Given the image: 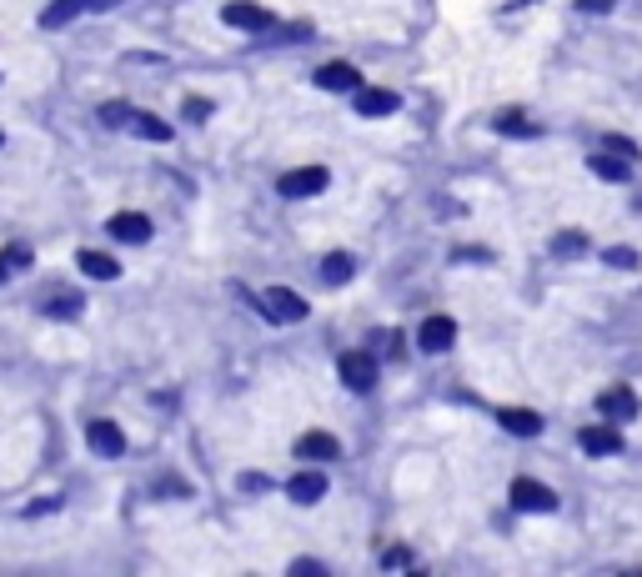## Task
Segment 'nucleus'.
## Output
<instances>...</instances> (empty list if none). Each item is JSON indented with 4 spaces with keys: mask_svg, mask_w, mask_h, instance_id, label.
<instances>
[{
    "mask_svg": "<svg viewBox=\"0 0 642 577\" xmlns=\"http://www.w3.org/2000/svg\"><path fill=\"white\" fill-rule=\"evenodd\" d=\"M256 307H261V317H266V322H281V327H296V322H306V317H311L306 297H296L291 286H266V292L256 297Z\"/></svg>",
    "mask_w": 642,
    "mask_h": 577,
    "instance_id": "obj_1",
    "label": "nucleus"
},
{
    "mask_svg": "<svg viewBox=\"0 0 642 577\" xmlns=\"http://www.w3.org/2000/svg\"><path fill=\"white\" fill-rule=\"evenodd\" d=\"M332 186V171L327 166H296V171H286L281 181H276V191L286 196V201H306V196H321Z\"/></svg>",
    "mask_w": 642,
    "mask_h": 577,
    "instance_id": "obj_2",
    "label": "nucleus"
},
{
    "mask_svg": "<svg viewBox=\"0 0 642 577\" xmlns=\"http://www.w3.org/2000/svg\"><path fill=\"white\" fill-rule=\"evenodd\" d=\"M221 21H226L231 31H251V36H266V31L276 26V16H271L266 6H256V0H226V6H221Z\"/></svg>",
    "mask_w": 642,
    "mask_h": 577,
    "instance_id": "obj_3",
    "label": "nucleus"
},
{
    "mask_svg": "<svg viewBox=\"0 0 642 577\" xmlns=\"http://www.w3.org/2000/svg\"><path fill=\"white\" fill-rule=\"evenodd\" d=\"M597 417L612 422V427H627V422L642 417V402H637L632 387H607V392H597Z\"/></svg>",
    "mask_w": 642,
    "mask_h": 577,
    "instance_id": "obj_4",
    "label": "nucleus"
},
{
    "mask_svg": "<svg viewBox=\"0 0 642 577\" xmlns=\"http://www.w3.org/2000/svg\"><path fill=\"white\" fill-rule=\"evenodd\" d=\"M352 111L367 116V121H382V116H397L402 111V96L387 91V86H357L352 91Z\"/></svg>",
    "mask_w": 642,
    "mask_h": 577,
    "instance_id": "obj_5",
    "label": "nucleus"
},
{
    "mask_svg": "<svg viewBox=\"0 0 642 577\" xmlns=\"http://www.w3.org/2000/svg\"><path fill=\"white\" fill-rule=\"evenodd\" d=\"M337 372H342V387L347 392H372L377 387V357L372 352H342L337 357Z\"/></svg>",
    "mask_w": 642,
    "mask_h": 577,
    "instance_id": "obj_6",
    "label": "nucleus"
},
{
    "mask_svg": "<svg viewBox=\"0 0 642 577\" xmlns=\"http://www.w3.org/2000/svg\"><path fill=\"white\" fill-rule=\"evenodd\" d=\"M507 497H512L517 512H557V492L547 482H537V477H517L507 487Z\"/></svg>",
    "mask_w": 642,
    "mask_h": 577,
    "instance_id": "obj_7",
    "label": "nucleus"
},
{
    "mask_svg": "<svg viewBox=\"0 0 642 577\" xmlns=\"http://www.w3.org/2000/svg\"><path fill=\"white\" fill-rule=\"evenodd\" d=\"M291 457H301L306 467H327V462L342 457V442H337L332 432H301L296 447H291Z\"/></svg>",
    "mask_w": 642,
    "mask_h": 577,
    "instance_id": "obj_8",
    "label": "nucleus"
},
{
    "mask_svg": "<svg viewBox=\"0 0 642 577\" xmlns=\"http://www.w3.org/2000/svg\"><path fill=\"white\" fill-rule=\"evenodd\" d=\"M327 492H332V482H327V472H321V467H301V472L286 482V497H291L296 507H316Z\"/></svg>",
    "mask_w": 642,
    "mask_h": 577,
    "instance_id": "obj_9",
    "label": "nucleus"
},
{
    "mask_svg": "<svg viewBox=\"0 0 642 577\" xmlns=\"http://www.w3.org/2000/svg\"><path fill=\"white\" fill-rule=\"evenodd\" d=\"M86 447H91L96 457L116 462V457H126V432H121L111 417H96V422L86 427Z\"/></svg>",
    "mask_w": 642,
    "mask_h": 577,
    "instance_id": "obj_10",
    "label": "nucleus"
},
{
    "mask_svg": "<svg viewBox=\"0 0 642 577\" xmlns=\"http://www.w3.org/2000/svg\"><path fill=\"white\" fill-rule=\"evenodd\" d=\"M577 447H582L587 457H617L627 442H622V432H617L612 422H592V427L577 432Z\"/></svg>",
    "mask_w": 642,
    "mask_h": 577,
    "instance_id": "obj_11",
    "label": "nucleus"
},
{
    "mask_svg": "<svg viewBox=\"0 0 642 577\" xmlns=\"http://www.w3.org/2000/svg\"><path fill=\"white\" fill-rule=\"evenodd\" d=\"M106 231H111V241H121V246H146V241H151V216H141V211H116V216L106 221Z\"/></svg>",
    "mask_w": 642,
    "mask_h": 577,
    "instance_id": "obj_12",
    "label": "nucleus"
},
{
    "mask_svg": "<svg viewBox=\"0 0 642 577\" xmlns=\"http://www.w3.org/2000/svg\"><path fill=\"white\" fill-rule=\"evenodd\" d=\"M452 342H457V322H452V317H427V322L417 327V347H422L427 357L452 352Z\"/></svg>",
    "mask_w": 642,
    "mask_h": 577,
    "instance_id": "obj_13",
    "label": "nucleus"
},
{
    "mask_svg": "<svg viewBox=\"0 0 642 577\" xmlns=\"http://www.w3.org/2000/svg\"><path fill=\"white\" fill-rule=\"evenodd\" d=\"M106 6H116V0H51L46 16H41V26H46V31H56V26H71L76 16H86V11H106Z\"/></svg>",
    "mask_w": 642,
    "mask_h": 577,
    "instance_id": "obj_14",
    "label": "nucleus"
},
{
    "mask_svg": "<svg viewBox=\"0 0 642 577\" xmlns=\"http://www.w3.org/2000/svg\"><path fill=\"white\" fill-rule=\"evenodd\" d=\"M316 86H321V91H337V96H352V91L362 86V71L347 66V61H327V66L316 71Z\"/></svg>",
    "mask_w": 642,
    "mask_h": 577,
    "instance_id": "obj_15",
    "label": "nucleus"
},
{
    "mask_svg": "<svg viewBox=\"0 0 642 577\" xmlns=\"http://www.w3.org/2000/svg\"><path fill=\"white\" fill-rule=\"evenodd\" d=\"M352 276H357V256L352 251H332V256L316 261V281L321 286H347Z\"/></svg>",
    "mask_w": 642,
    "mask_h": 577,
    "instance_id": "obj_16",
    "label": "nucleus"
},
{
    "mask_svg": "<svg viewBox=\"0 0 642 577\" xmlns=\"http://www.w3.org/2000/svg\"><path fill=\"white\" fill-rule=\"evenodd\" d=\"M587 171H592L597 181H607V186H627V181H632V161H622V156H612V151H607V156L592 151V156H587Z\"/></svg>",
    "mask_w": 642,
    "mask_h": 577,
    "instance_id": "obj_17",
    "label": "nucleus"
},
{
    "mask_svg": "<svg viewBox=\"0 0 642 577\" xmlns=\"http://www.w3.org/2000/svg\"><path fill=\"white\" fill-rule=\"evenodd\" d=\"M492 131L497 136H507V141H537L542 131H537V121L532 116H522V111H497L492 116Z\"/></svg>",
    "mask_w": 642,
    "mask_h": 577,
    "instance_id": "obj_18",
    "label": "nucleus"
},
{
    "mask_svg": "<svg viewBox=\"0 0 642 577\" xmlns=\"http://www.w3.org/2000/svg\"><path fill=\"white\" fill-rule=\"evenodd\" d=\"M136 141H156V146H166L176 131H171V121H161V116H151V111H136L131 116V126H126Z\"/></svg>",
    "mask_w": 642,
    "mask_h": 577,
    "instance_id": "obj_19",
    "label": "nucleus"
},
{
    "mask_svg": "<svg viewBox=\"0 0 642 577\" xmlns=\"http://www.w3.org/2000/svg\"><path fill=\"white\" fill-rule=\"evenodd\" d=\"M497 422H502L512 437H537V432L547 427V422H542L532 407H502V412H497Z\"/></svg>",
    "mask_w": 642,
    "mask_h": 577,
    "instance_id": "obj_20",
    "label": "nucleus"
},
{
    "mask_svg": "<svg viewBox=\"0 0 642 577\" xmlns=\"http://www.w3.org/2000/svg\"><path fill=\"white\" fill-rule=\"evenodd\" d=\"M76 261H81V271H86L91 281H116V276H121V261L106 256V251H91V246H86V251H76Z\"/></svg>",
    "mask_w": 642,
    "mask_h": 577,
    "instance_id": "obj_21",
    "label": "nucleus"
},
{
    "mask_svg": "<svg viewBox=\"0 0 642 577\" xmlns=\"http://www.w3.org/2000/svg\"><path fill=\"white\" fill-rule=\"evenodd\" d=\"M31 246H21V241H11L6 251H0V281H11V276H21V271H31Z\"/></svg>",
    "mask_w": 642,
    "mask_h": 577,
    "instance_id": "obj_22",
    "label": "nucleus"
},
{
    "mask_svg": "<svg viewBox=\"0 0 642 577\" xmlns=\"http://www.w3.org/2000/svg\"><path fill=\"white\" fill-rule=\"evenodd\" d=\"M81 312H86L81 292H51V302H46V317H61V322H76Z\"/></svg>",
    "mask_w": 642,
    "mask_h": 577,
    "instance_id": "obj_23",
    "label": "nucleus"
},
{
    "mask_svg": "<svg viewBox=\"0 0 642 577\" xmlns=\"http://www.w3.org/2000/svg\"><path fill=\"white\" fill-rule=\"evenodd\" d=\"M602 266H612V271H637V266H642V251H637V246H602Z\"/></svg>",
    "mask_w": 642,
    "mask_h": 577,
    "instance_id": "obj_24",
    "label": "nucleus"
},
{
    "mask_svg": "<svg viewBox=\"0 0 642 577\" xmlns=\"http://www.w3.org/2000/svg\"><path fill=\"white\" fill-rule=\"evenodd\" d=\"M587 251H592V241L582 231H557L552 236V256H587Z\"/></svg>",
    "mask_w": 642,
    "mask_h": 577,
    "instance_id": "obj_25",
    "label": "nucleus"
},
{
    "mask_svg": "<svg viewBox=\"0 0 642 577\" xmlns=\"http://www.w3.org/2000/svg\"><path fill=\"white\" fill-rule=\"evenodd\" d=\"M131 116H136V106H121V101L101 106V126H111V131H126V126H131Z\"/></svg>",
    "mask_w": 642,
    "mask_h": 577,
    "instance_id": "obj_26",
    "label": "nucleus"
},
{
    "mask_svg": "<svg viewBox=\"0 0 642 577\" xmlns=\"http://www.w3.org/2000/svg\"><path fill=\"white\" fill-rule=\"evenodd\" d=\"M372 357H377V362H382V357H402L397 332H372Z\"/></svg>",
    "mask_w": 642,
    "mask_h": 577,
    "instance_id": "obj_27",
    "label": "nucleus"
},
{
    "mask_svg": "<svg viewBox=\"0 0 642 577\" xmlns=\"http://www.w3.org/2000/svg\"><path fill=\"white\" fill-rule=\"evenodd\" d=\"M602 151H612V156H622V161H637V146L622 141V136H602Z\"/></svg>",
    "mask_w": 642,
    "mask_h": 577,
    "instance_id": "obj_28",
    "label": "nucleus"
},
{
    "mask_svg": "<svg viewBox=\"0 0 642 577\" xmlns=\"http://www.w3.org/2000/svg\"><path fill=\"white\" fill-rule=\"evenodd\" d=\"M417 557H412V547H387L382 552V567H412Z\"/></svg>",
    "mask_w": 642,
    "mask_h": 577,
    "instance_id": "obj_29",
    "label": "nucleus"
},
{
    "mask_svg": "<svg viewBox=\"0 0 642 577\" xmlns=\"http://www.w3.org/2000/svg\"><path fill=\"white\" fill-rule=\"evenodd\" d=\"M241 492H271V477H261V472H241V482H236Z\"/></svg>",
    "mask_w": 642,
    "mask_h": 577,
    "instance_id": "obj_30",
    "label": "nucleus"
},
{
    "mask_svg": "<svg viewBox=\"0 0 642 577\" xmlns=\"http://www.w3.org/2000/svg\"><path fill=\"white\" fill-rule=\"evenodd\" d=\"M291 572H296V577H327V562H311V557H301V562H291Z\"/></svg>",
    "mask_w": 642,
    "mask_h": 577,
    "instance_id": "obj_31",
    "label": "nucleus"
},
{
    "mask_svg": "<svg viewBox=\"0 0 642 577\" xmlns=\"http://www.w3.org/2000/svg\"><path fill=\"white\" fill-rule=\"evenodd\" d=\"M612 6H617V0H577V11H582V16H607Z\"/></svg>",
    "mask_w": 642,
    "mask_h": 577,
    "instance_id": "obj_32",
    "label": "nucleus"
},
{
    "mask_svg": "<svg viewBox=\"0 0 642 577\" xmlns=\"http://www.w3.org/2000/svg\"><path fill=\"white\" fill-rule=\"evenodd\" d=\"M211 116V101H186V121H206Z\"/></svg>",
    "mask_w": 642,
    "mask_h": 577,
    "instance_id": "obj_33",
    "label": "nucleus"
},
{
    "mask_svg": "<svg viewBox=\"0 0 642 577\" xmlns=\"http://www.w3.org/2000/svg\"><path fill=\"white\" fill-rule=\"evenodd\" d=\"M56 507H61V497H41V502L26 507V517H41V512H56Z\"/></svg>",
    "mask_w": 642,
    "mask_h": 577,
    "instance_id": "obj_34",
    "label": "nucleus"
},
{
    "mask_svg": "<svg viewBox=\"0 0 642 577\" xmlns=\"http://www.w3.org/2000/svg\"><path fill=\"white\" fill-rule=\"evenodd\" d=\"M0 141H6V136H0Z\"/></svg>",
    "mask_w": 642,
    "mask_h": 577,
    "instance_id": "obj_35",
    "label": "nucleus"
}]
</instances>
